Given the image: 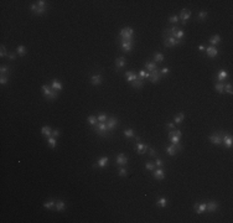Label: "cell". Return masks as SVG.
<instances>
[{
	"label": "cell",
	"instance_id": "1",
	"mask_svg": "<svg viewBox=\"0 0 233 223\" xmlns=\"http://www.w3.org/2000/svg\"><path fill=\"white\" fill-rule=\"evenodd\" d=\"M170 36H171V37H175L179 41H182L184 36H185V31L179 25H174L171 27L165 29L164 32H163V37L164 39L165 37H170Z\"/></svg>",
	"mask_w": 233,
	"mask_h": 223
},
{
	"label": "cell",
	"instance_id": "2",
	"mask_svg": "<svg viewBox=\"0 0 233 223\" xmlns=\"http://www.w3.org/2000/svg\"><path fill=\"white\" fill-rule=\"evenodd\" d=\"M124 41H129V42H134V30L127 26L123 27L119 31V39L118 42H124Z\"/></svg>",
	"mask_w": 233,
	"mask_h": 223
},
{
	"label": "cell",
	"instance_id": "3",
	"mask_svg": "<svg viewBox=\"0 0 233 223\" xmlns=\"http://www.w3.org/2000/svg\"><path fill=\"white\" fill-rule=\"evenodd\" d=\"M93 131L97 135L102 136V138H110V131L107 128V124L105 123H100L98 122L93 126Z\"/></svg>",
	"mask_w": 233,
	"mask_h": 223
},
{
	"label": "cell",
	"instance_id": "4",
	"mask_svg": "<svg viewBox=\"0 0 233 223\" xmlns=\"http://www.w3.org/2000/svg\"><path fill=\"white\" fill-rule=\"evenodd\" d=\"M41 89H42V93H44V97L47 99V100H56L58 98V92L57 91H53V89L51 88V86H49V84H44L42 87H41Z\"/></svg>",
	"mask_w": 233,
	"mask_h": 223
},
{
	"label": "cell",
	"instance_id": "5",
	"mask_svg": "<svg viewBox=\"0 0 233 223\" xmlns=\"http://www.w3.org/2000/svg\"><path fill=\"white\" fill-rule=\"evenodd\" d=\"M224 134L223 130H219V131H214L210 135V141L213 144V145H222V136Z\"/></svg>",
	"mask_w": 233,
	"mask_h": 223
},
{
	"label": "cell",
	"instance_id": "6",
	"mask_svg": "<svg viewBox=\"0 0 233 223\" xmlns=\"http://www.w3.org/2000/svg\"><path fill=\"white\" fill-rule=\"evenodd\" d=\"M190 17H191V10H190V9H182V10L180 11V15H179V19L181 20L182 25H186Z\"/></svg>",
	"mask_w": 233,
	"mask_h": 223
},
{
	"label": "cell",
	"instance_id": "7",
	"mask_svg": "<svg viewBox=\"0 0 233 223\" xmlns=\"http://www.w3.org/2000/svg\"><path fill=\"white\" fill-rule=\"evenodd\" d=\"M107 128H108V130L109 131H113L114 130L117 126L119 125V120H118V118H115V117H108V119H107Z\"/></svg>",
	"mask_w": 233,
	"mask_h": 223
},
{
	"label": "cell",
	"instance_id": "8",
	"mask_svg": "<svg viewBox=\"0 0 233 223\" xmlns=\"http://www.w3.org/2000/svg\"><path fill=\"white\" fill-rule=\"evenodd\" d=\"M182 44V41H179V40H176L175 37H165L164 39V46L165 47H175V46H177V45H181Z\"/></svg>",
	"mask_w": 233,
	"mask_h": 223
},
{
	"label": "cell",
	"instance_id": "9",
	"mask_svg": "<svg viewBox=\"0 0 233 223\" xmlns=\"http://www.w3.org/2000/svg\"><path fill=\"white\" fill-rule=\"evenodd\" d=\"M30 9H31V11H32L35 15L41 16V15H45L46 14V11H47V9H49V8H41V6H39L37 4H31V5H30Z\"/></svg>",
	"mask_w": 233,
	"mask_h": 223
},
{
	"label": "cell",
	"instance_id": "10",
	"mask_svg": "<svg viewBox=\"0 0 233 223\" xmlns=\"http://www.w3.org/2000/svg\"><path fill=\"white\" fill-rule=\"evenodd\" d=\"M128 156L124 154H118L115 158V165L118 166H127L128 165Z\"/></svg>",
	"mask_w": 233,
	"mask_h": 223
},
{
	"label": "cell",
	"instance_id": "11",
	"mask_svg": "<svg viewBox=\"0 0 233 223\" xmlns=\"http://www.w3.org/2000/svg\"><path fill=\"white\" fill-rule=\"evenodd\" d=\"M218 202L217 201H208L206 203V212L208 213H214L218 209Z\"/></svg>",
	"mask_w": 233,
	"mask_h": 223
},
{
	"label": "cell",
	"instance_id": "12",
	"mask_svg": "<svg viewBox=\"0 0 233 223\" xmlns=\"http://www.w3.org/2000/svg\"><path fill=\"white\" fill-rule=\"evenodd\" d=\"M232 143H233V138H232V135H229V134H223V136H222V145L226 148V149H231L232 148Z\"/></svg>",
	"mask_w": 233,
	"mask_h": 223
},
{
	"label": "cell",
	"instance_id": "13",
	"mask_svg": "<svg viewBox=\"0 0 233 223\" xmlns=\"http://www.w3.org/2000/svg\"><path fill=\"white\" fill-rule=\"evenodd\" d=\"M109 165V159L107 158V156H102V158H99L98 160H97V162L93 165V167H95V166H98V167H100V169H104V167H107Z\"/></svg>",
	"mask_w": 233,
	"mask_h": 223
},
{
	"label": "cell",
	"instance_id": "14",
	"mask_svg": "<svg viewBox=\"0 0 233 223\" xmlns=\"http://www.w3.org/2000/svg\"><path fill=\"white\" fill-rule=\"evenodd\" d=\"M149 148L150 146H149L148 144H143V143H136V145H135V150L139 155H144L149 150Z\"/></svg>",
	"mask_w": 233,
	"mask_h": 223
},
{
	"label": "cell",
	"instance_id": "15",
	"mask_svg": "<svg viewBox=\"0 0 233 223\" xmlns=\"http://www.w3.org/2000/svg\"><path fill=\"white\" fill-rule=\"evenodd\" d=\"M153 176H154V179H156V180H164L165 179V170L163 167H158V169H155V170L153 171Z\"/></svg>",
	"mask_w": 233,
	"mask_h": 223
},
{
	"label": "cell",
	"instance_id": "16",
	"mask_svg": "<svg viewBox=\"0 0 233 223\" xmlns=\"http://www.w3.org/2000/svg\"><path fill=\"white\" fill-rule=\"evenodd\" d=\"M161 77H163V76L160 75V71L155 70V71L150 72V77H149V80H150L151 83H159L160 80H161Z\"/></svg>",
	"mask_w": 233,
	"mask_h": 223
},
{
	"label": "cell",
	"instance_id": "17",
	"mask_svg": "<svg viewBox=\"0 0 233 223\" xmlns=\"http://www.w3.org/2000/svg\"><path fill=\"white\" fill-rule=\"evenodd\" d=\"M205 51H206V55H207L208 57H211V58L218 56V50H217V47H214V46H208V47H206Z\"/></svg>",
	"mask_w": 233,
	"mask_h": 223
},
{
	"label": "cell",
	"instance_id": "18",
	"mask_svg": "<svg viewBox=\"0 0 233 223\" xmlns=\"http://www.w3.org/2000/svg\"><path fill=\"white\" fill-rule=\"evenodd\" d=\"M125 65H127V58H125L124 56H120V57H117L115 58V70L117 71L122 70Z\"/></svg>",
	"mask_w": 233,
	"mask_h": 223
},
{
	"label": "cell",
	"instance_id": "19",
	"mask_svg": "<svg viewBox=\"0 0 233 223\" xmlns=\"http://www.w3.org/2000/svg\"><path fill=\"white\" fill-rule=\"evenodd\" d=\"M227 78H228V72H227L224 68L219 70V71L217 72V76H216L217 82H223V81L227 80Z\"/></svg>",
	"mask_w": 233,
	"mask_h": 223
},
{
	"label": "cell",
	"instance_id": "20",
	"mask_svg": "<svg viewBox=\"0 0 233 223\" xmlns=\"http://www.w3.org/2000/svg\"><path fill=\"white\" fill-rule=\"evenodd\" d=\"M120 44V47L124 52H130L134 47V42H129V41H124V42H119Z\"/></svg>",
	"mask_w": 233,
	"mask_h": 223
},
{
	"label": "cell",
	"instance_id": "21",
	"mask_svg": "<svg viewBox=\"0 0 233 223\" xmlns=\"http://www.w3.org/2000/svg\"><path fill=\"white\" fill-rule=\"evenodd\" d=\"M124 77H125V80H127V82L131 83L133 81H135L136 78H138V75H135L134 71H127L124 73Z\"/></svg>",
	"mask_w": 233,
	"mask_h": 223
},
{
	"label": "cell",
	"instance_id": "22",
	"mask_svg": "<svg viewBox=\"0 0 233 223\" xmlns=\"http://www.w3.org/2000/svg\"><path fill=\"white\" fill-rule=\"evenodd\" d=\"M194 208H195V212L197 214H202V213L206 212V203L205 202L204 203H196L194 206Z\"/></svg>",
	"mask_w": 233,
	"mask_h": 223
},
{
	"label": "cell",
	"instance_id": "23",
	"mask_svg": "<svg viewBox=\"0 0 233 223\" xmlns=\"http://www.w3.org/2000/svg\"><path fill=\"white\" fill-rule=\"evenodd\" d=\"M51 88L53 89V91H57V92H60V91H62V83L60 82L58 80H52L51 81Z\"/></svg>",
	"mask_w": 233,
	"mask_h": 223
},
{
	"label": "cell",
	"instance_id": "24",
	"mask_svg": "<svg viewBox=\"0 0 233 223\" xmlns=\"http://www.w3.org/2000/svg\"><path fill=\"white\" fill-rule=\"evenodd\" d=\"M91 83L92 86H99V84H102V76L100 75H93L91 77Z\"/></svg>",
	"mask_w": 233,
	"mask_h": 223
},
{
	"label": "cell",
	"instance_id": "25",
	"mask_svg": "<svg viewBox=\"0 0 233 223\" xmlns=\"http://www.w3.org/2000/svg\"><path fill=\"white\" fill-rule=\"evenodd\" d=\"M155 203H156V206H159V207H161V208H165V207L169 204V200H168L166 197H159Z\"/></svg>",
	"mask_w": 233,
	"mask_h": 223
},
{
	"label": "cell",
	"instance_id": "26",
	"mask_svg": "<svg viewBox=\"0 0 233 223\" xmlns=\"http://www.w3.org/2000/svg\"><path fill=\"white\" fill-rule=\"evenodd\" d=\"M155 70H158V65L155 63L154 61H146L145 62V71L148 72H153Z\"/></svg>",
	"mask_w": 233,
	"mask_h": 223
},
{
	"label": "cell",
	"instance_id": "27",
	"mask_svg": "<svg viewBox=\"0 0 233 223\" xmlns=\"http://www.w3.org/2000/svg\"><path fill=\"white\" fill-rule=\"evenodd\" d=\"M165 150H166V154L170 155V156H175V155L179 153V150L176 149V146L172 145V144H171V145H168V146H166Z\"/></svg>",
	"mask_w": 233,
	"mask_h": 223
},
{
	"label": "cell",
	"instance_id": "28",
	"mask_svg": "<svg viewBox=\"0 0 233 223\" xmlns=\"http://www.w3.org/2000/svg\"><path fill=\"white\" fill-rule=\"evenodd\" d=\"M55 204H56V200H53V198H50V200H47L45 203H44V207L46 209H55Z\"/></svg>",
	"mask_w": 233,
	"mask_h": 223
},
{
	"label": "cell",
	"instance_id": "29",
	"mask_svg": "<svg viewBox=\"0 0 233 223\" xmlns=\"http://www.w3.org/2000/svg\"><path fill=\"white\" fill-rule=\"evenodd\" d=\"M131 86L136 89H140V88H143V86H144V80H141V78L138 76V78H136L135 81L131 82Z\"/></svg>",
	"mask_w": 233,
	"mask_h": 223
},
{
	"label": "cell",
	"instance_id": "30",
	"mask_svg": "<svg viewBox=\"0 0 233 223\" xmlns=\"http://www.w3.org/2000/svg\"><path fill=\"white\" fill-rule=\"evenodd\" d=\"M41 134H42L44 136H46V138L51 136V135H52V129H51V126H50V125L42 126V128H41Z\"/></svg>",
	"mask_w": 233,
	"mask_h": 223
},
{
	"label": "cell",
	"instance_id": "31",
	"mask_svg": "<svg viewBox=\"0 0 233 223\" xmlns=\"http://www.w3.org/2000/svg\"><path fill=\"white\" fill-rule=\"evenodd\" d=\"M65 209H66V203L62 200H57L56 204H55V211H57V212H62V211H65Z\"/></svg>",
	"mask_w": 233,
	"mask_h": 223
},
{
	"label": "cell",
	"instance_id": "32",
	"mask_svg": "<svg viewBox=\"0 0 233 223\" xmlns=\"http://www.w3.org/2000/svg\"><path fill=\"white\" fill-rule=\"evenodd\" d=\"M164 60H165V56L163 55V53H160V52H156V53H154V60L153 61L155 62V63H161V62H164Z\"/></svg>",
	"mask_w": 233,
	"mask_h": 223
},
{
	"label": "cell",
	"instance_id": "33",
	"mask_svg": "<svg viewBox=\"0 0 233 223\" xmlns=\"http://www.w3.org/2000/svg\"><path fill=\"white\" fill-rule=\"evenodd\" d=\"M46 141H47V145H49L51 149H55L56 145H57V139H56V138H53V136L46 138Z\"/></svg>",
	"mask_w": 233,
	"mask_h": 223
},
{
	"label": "cell",
	"instance_id": "34",
	"mask_svg": "<svg viewBox=\"0 0 233 223\" xmlns=\"http://www.w3.org/2000/svg\"><path fill=\"white\" fill-rule=\"evenodd\" d=\"M210 44H211V46L216 47L218 44H221V36L219 35H213L212 37L210 39Z\"/></svg>",
	"mask_w": 233,
	"mask_h": 223
},
{
	"label": "cell",
	"instance_id": "35",
	"mask_svg": "<svg viewBox=\"0 0 233 223\" xmlns=\"http://www.w3.org/2000/svg\"><path fill=\"white\" fill-rule=\"evenodd\" d=\"M16 53H17V56H21V57H24L27 53V49L25 46H22V45H20V46H17V49H16Z\"/></svg>",
	"mask_w": 233,
	"mask_h": 223
},
{
	"label": "cell",
	"instance_id": "36",
	"mask_svg": "<svg viewBox=\"0 0 233 223\" xmlns=\"http://www.w3.org/2000/svg\"><path fill=\"white\" fill-rule=\"evenodd\" d=\"M184 119H185V114L184 113H179V114H176V115L174 117V123L179 125V124H181L184 122Z\"/></svg>",
	"mask_w": 233,
	"mask_h": 223
},
{
	"label": "cell",
	"instance_id": "37",
	"mask_svg": "<svg viewBox=\"0 0 233 223\" xmlns=\"http://www.w3.org/2000/svg\"><path fill=\"white\" fill-rule=\"evenodd\" d=\"M10 71H11V66H6V65H3L1 67H0V73L1 75H5V76H9V73H10Z\"/></svg>",
	"mask_w": 233,
	"mask_h": 223
},
{
	"label": "cell",
	"instance_id": "38",
	"mask_svg": "<svg viewBox=\"0 0 233 223\" xmlns=\"http://www.w3.org/2000/svg\"><path fill=\"white\" fill-rule=\"evenodd\" d=\"M214 89L221 94L224 93V83L223 82H217L216 84H214Z\"/></svg>",
	"mask_w": 233,
	"mask_h": 223
},
{
	"label": "cell",
	"instance_id": "39",
	"mask_svg": "<svg viewBox=\"0 0 233 223\" xmlns=\"http://www.w3.org/2000/svg\"><path fill=\"white\" fill-rule=\"evenodd\" d=\"M138 76L141 78V80H146V78L149 80V77H150V72H146L145 70H140Z\"/></svg>",
	"mask_w": 233,
	"mask_h": 223
},
{
	"label": "cell",
	"instance_id": "40",
	"mask_svg": "<svg viewBox=\"0 0 233 223\" xmlns=\"http://www.w3.org/2000/svg\"><path fill=\"white\" fill-rule=\"evenodd\" d=\"M87 123H88L89 125L94 126L95 124L98 123V120H97V117H94V115H89V117L87 118Z\"/></svg>",
	"mask_w": 233,
	"mask_h": 223
},
{
	"label": "cell",
	"instance_id": "41",
	"mask_svg": "<svg viewBox=\"0 0 233 223\" xmlns=\"http://www.w3.org/2000/svg\"><path fill=\"white\" fill-rule=\"evenodd\" d=\"M123 134H124L125 138H134L135 136V133H134L133 129H125L123 131Z\"/></svg>",
	"mask_w": 233,
	"mask_h": 223
},
{
	"label": "cell",
	"instance_id": "42",
	"mask_svg": "<svg viewBox=\"0 0 233 223\" xmlns=\"http://www.w3.org/2000/svg\"><path fill=\"white\" fill-rule=\"evenodd\" d=\"M207 16H208V14H207L206 10H200V11H199V20H200V21L206 20Z\"/></svg>",
	"mask_w": 233,
	"mask_h": 223
},
{
	"label": "cell",
	"instance_id": "43",
	"mask_svg": "<svg viewBox=\"0 0 233 223\" xmlns=\"http://www.w3.org/2000/svg\"><path fill=\"white\" fill-rule=\"evenodd\" d=\"M118 174H119V176H123V177H125V176H128L129 171H128V170H127V169H125L124 166H122V167H119Z\"/></svg>",
	"mask_w": 233,
	"mask_h": 223
},
{
	"label": "cell",
	"instance_id": "44",
	"mask_svg": "<svg viewBox=\"0 0 233 223\" xmlns=\"http://www.w3.org/2000/svg\"><path fill=\"white\" fill-rule=\"evenodd\" d=\"M148 153H149V155H150L151 158H155V159H156L158 156H159V153H158V151H156V150H155L154 148H149Z\"/></svg>",
	"mask_w": 233,
	"mask_h": 223
},
{
	"label": "cell",
	"instance_id": "45",
	"mask_svg": "<svg viewBox=\"0 0 233 223\" xmlns=\"http://www.w3.org/2000/svg\"><path fill=\"white\" fill-rule=\"evenodd\" d=\"M169 140L172 143V145H177V144L180 143V138H179L177 135H172L171 138H169Z\"/></svg>",
	"mask_w": 233,
	"mask_h": 223
},
{
	"label": "cell",
	"instance_id": "46",
	"mask_svg": "<svg viewBox=\"0 0 233 223\" xmlns=\"http://www.w3.org/2000/svg\"><path fill=\"white\" fill-rule=\"evenodd\" d=\"M224 93H227V94H232L233 93V87H232L231 83L224 84Z\"/></svg>",
	"mask_w": 233,
	"mask_h": 223
},
{
	"label": "cell",
	"instance_id": "47",
	"mask_svg": "<svg viewBox=\"0 0 233 223\" xmlns=\"http://www.w3.org/2000/svg\"><path fill=\"white\" fill-rule=\"evenodd\" d=\"M145 169H146L148 171H154L155 169H156V166H155L154 162H146V164H145Z\"/></svg>",
	"mask_w": 233,
	"mask_h": 223
},
{
	"label": "cell",
	"instance_id": "48",
	"mask_svg": "<svg viewBox=\"0 0 233 223\" xmlns=\"http://www.w3.org/2000/svg\"><path fill=\"white\" fill-rule=\"evenodd\" d=\"M107 119H108V117H107V114H99V115H97V120L100 123H105Z\"/></svg>",
	"mask_w": 233,
	"mask_h": 223
},
{
	"label": "cell",
	"instance_id": "49",
	"mask_svg": "<svg viewBox=\"0 0 233 223\" xmlns=\"http://www.w3.org/2000/svg\"><path fill=\"white\" fill-rule=\"evenodd\" d=\"M0 50H1V52H0V57H1V58H4V57H6L8 56V51H6V49H5V46L4 45H1V46H0Z\"/></svg>",
	"mask_w": 233,
	"mask_h": 223
},
{
	"label": "cell",
	"instance_id": "50",
	"mask_svg": "<svg viewBox=\"0 0 233 223\" xmlns=\"http://www.w3.org/2000/svg\"><path fill=\"white\" fill-rule=\"evenodd\" d=\"M179 16L177 15H174V16H171V17H169V22H171L172 25H177V22H179Z\"/></svg>",
	"mask_w": 233,
	"mask_h": 223
},
{
	"label": "cell",
	"instance_id": "51",
	"mask_svg": "<svg viewBox=\"0 0 233 223\" xmlns=\"http://www.w3.org/2000/svg\"><path fill=\"white\" fill-rule=\"evenodd\" d=\"M175 123L174 122H169V123H166V125H165V128H166V130H174L175 129Z\"/></svg>",
	"mask_w": 233,
	"mask_h": 223
},
{
	"label": "cell",
	"instance_id": "52",
	"mask_svg": "<svg viewBox=\"0 0 233 223\" xmlns=\"http://www.w3.org/2000/svg\"><path fill=\"white\" fill-rule=\"evenodd\" d=\"M154 164H155V166H156V167H163V166H164V162H163V160H161L160 158H156V159H155Z\"/></svg>",
	"mask_w": 233,
	"mask_h": 223
},
{
	"label": "cell",
	"instance_id": "53",
	"mask_svg": "<svg viewBox=\"0 0 233 223\" xmlns=\"http://www.w3.org/2000/svg\"><path fill=\"white\" fill-rule=\"evenodd\" d=\"M0 83H1V84H6V83H9V76L1 75V77H0Z\"/></svg>",
	"mask_w": 233,
	"mask_h": 223
},
{
	"label": "cell",
	"instance_id": "54",
	"mask_svg": "<svg viewBox=\"0 0 233 223\" xmlns=\"http://www.w3.org/2000/svg\"><path fill=\"white\" fill-rule=\"evenodd\" d=\"M36 4L39 5V6H41V8H49V3L45 1V0H39Z\"/></svg>",
	"mask_w": 233,
	"mask_h": 223
},
{
	"label": "cell",
	"instance_id": "55",
	"mask_svg": "<svg viewBox=\"0 0 233 223\" xmlns=\"http://www.w3.org/2000/svg\"><path fill=\"white\" fill-rule=\"evenodd\" d=\"M169 73H170V68H168V67L161 68V71H160V75L161 76H168Z\"/></svg>",
	"mask_w": 233,
	"mask_h": 223
},
{
	"label": "cell",
	"instance_id": "56",
	"mask_svg": "<svg viewBox=\"0 0 233 223\" xmlns=\"http://www.w3.org/2000/svg\"><path fill=\"white\" fill-rule=\"evenodd\" d=\"M16 56H17V53H16V52H9L6 57L10 60V61H14V60L16 58Z\"/></svg>",
	"mask_w": 233,
	"mask_h": 223
},
{
	"label": "cell",
	"instance_id": "57",
	"mask_svg": "<svg viewBox=\"0 0 233 223\" xmlns=\"http://www.w3.org/2000/svg\"><path fill=\"white\" fill-rule=\"evenodd\" d=\"M60 135H61V130H60V129H55V130H52V135H51V136H53V138H56V139H57V138H58Z\"/></svg>",
	"mask_w": 233,
	"mask_h": 223
},
{
	"label": "cell",
	"instance_id": "58",
	"mask_svg": "<svg viewBox=\"0 0 233 223\" xmlns=\"http://www.w3.org/2000/svg\"><path fill=\"white\" fill-rule=\"evenodd\" d=\"M175 135H177L179 138H181V135H182L181 130H179V129H175Z\"/></svg>",
	"mask_w": 233,
	"mask_h": 223
},
{
	"label": "cell",
	"instance_id": "59",
	"mask_svg": "<svg viewBox=\"0 0 233 223\" xmlns=\"http://www.w3.org/2000/svg\"><path fill=\"white\" fill-rule=\"evenodd\" d=\"M199 50H200V51H205V50H206V47H205L204 45H201V46H199Z\"/></svg>",
	"mask_w": 233,
	"mask_h": 223
},
{
	"label": "cell",
	"instance_id": "60",
	"mask_svg": "<svg viewBox=\"0 0 233 223\" xmlns=\"http://www.w3.org/2000/svg\"><path fill=\"white\" fill-rule=\"evenodd\" d=\"M135 143H140V136H134Z\"/></svg>",
	"mask_w": 233,
	"mask_h": 223
}]
</instances>
